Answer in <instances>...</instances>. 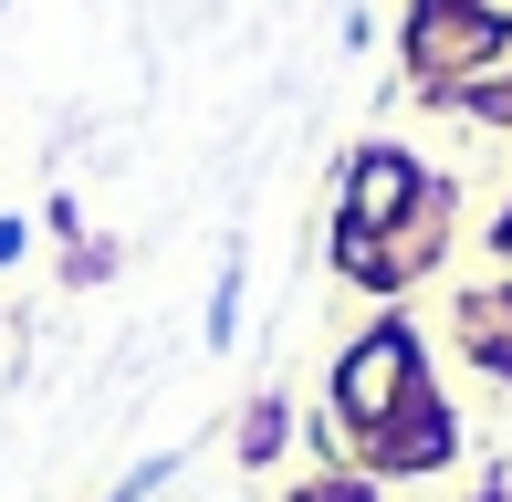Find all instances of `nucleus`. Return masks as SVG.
<instances>
[{"label": "nucleus", "mask_w": 512, "mask_h": 502, "mask_svg": "<svg viewBox=\"0 0 512 502\" xmlns=\"http://www.w3.org/2000/svg\"><path fill=\"white\" fill-rule=\"evenodd\" d=\"M408 398H418V335L387 314V325H366L356 346L335 356V408H345V429H366V440H377Z\"/></svg>", "instance_id": "nucleus-1"}, {"label": "nucleus", "mask_w": 512, "mask_h": 502, "mask_svg": "<svg viewBox=\"0 0 512 502\" xmlns=\"http://www.w3.org/2000/svg\"><path fill=\"white\" fill-rule=\"evenodd\" d=\"M512 53V32L492 11H471V0H418V32H408V63L429 84H481L492 63Z\"/></svg>", "instance_id": "nucleus-2"}, {"label": "nucleus", "mask_w": 512, "mask_h": 502, "mask_svg": "<svg viewBox=\"0 0 512 502\" xmlns=\"http://www.w3.org/2000/svg\"><path fill=\"white\" fill-rule=\"evenodd\" d=\"M408 199H418V168H408L398 147H366L356 168H345V220H335V231H377L387 241L408 220Z\"/></svg>", "instance_id": "nucleus-3"}, {"label": "nucleus", "mask_w": 512, "mask_h": 502, "mask_svg": "<svg viewBox=\"0 0 512 502\" xmlns=\"http://www.w3.org/2000/svg\"><path fill=\"white\" fill-rule=\"evenodd\" d=\"M366 450H377V461H387V471H429V461H450V419H439V408H429V398H408V408H398V419H387V429H377V440H366Z\"/></svg>", "instance_id": "nucleus-4"}, {"label": "nucleus", "mask_w": 512, "mask_h": 502, "mask_svg": "<svg viewBox=\"0 0 512 502\" xmlns=\"http://www.w3.org/2000/svg\"><path fill=\"white\" fill-rule=\"evenodd\" d=\"M471 346H481V367L512 377V325H502V304H471Z\"/></svg>", "instance_id": "nucleus-5"}, {"label": "nucleus", "mask_w": 512, "mask_h": 502, "mask_svg": "<svg viewBox=\"0 0 512 502\" xmlns=\"http://www.w3.org/2000/svg\"><path fill=\"white\" fill-rule=\"evenodd\" d=\"M272 450H283V398H262L241 419V461H272Z\"/></svg>", "instance_id": "nucleus-6"}, {"label": "nucleus", "mask_w": 512, "mask_h": 502, "mask_svg": "<svg viewBox=\"0 0 512 502\" xmlns=\"http://www.w3.org/2000/svg\"><path fill=\"white\" fill-rule=\"evenodd\" d=\"M293 502H366V482H314V492H293Z\"/></svg>", "instance_id": "nucleus-7"}, {"label": "nucleus", "mask_w": 512, "mask_h": 502, "mask_svg": "<svg viewBox=\"0 0 512 502\" xmlns=\"http://www.w3.org/2000/svg\"><path fill=\"white\" fill-rule=\"evenodd\" d=\"M0 262H21V220H0Z\"/></svg>", "instance_id": "nucleus-8"}, {"label": "nucleus", "mask_w": 512, "mask_h": 502, "mask_svg": "<svg viewBox=\"0 0 512 502\" xmlns=\"http://www.w3.org/2000/svg\"><path fill=\"white\" fill-rule=\"evenodd\" d=\"M502 251H512V220H502Z\"/></svg>", "instance_id": "nucleus-9"}, {"label": "nucleus", "mask_w": 512, "mask_h": 502, "mask_svg": "<svg viewBox=\"0 0 512 502\" xmlns=\"http://www.w3.org/2000/svg\"><path fill=\"white\" fill-rule=\"evenodd\" d=\"M115 502H136V492H115Z\"/></svg>", "instance_id": "nucleus-10"}]
</instances>
